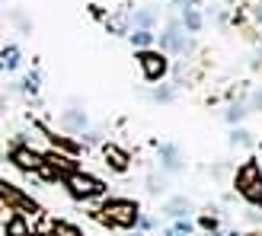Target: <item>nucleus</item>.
Instances as JSON below:
<instances>
[{"label": "nucleus", "instance_id": "nucleus-17", "mask_svg": "<svg viewBox=\"0 0 262 236\" xmlns=\"http://www.w3.org/2000/svg\"><path fill=\"white\" fill-rule=\"evenodd\" d=\"M256 106L262 109V89H259V93H256Z\"/></svg>", "mask_w": 262, "mask_h": 236}, {"label": "nucleus", "instance_id": "nucleus-5", "mask_svg": "<svg viewBox=\"0 0 262 236\" xmlns=\"http://www.w3.org/2000/svg\"><path fill=\"white\" fill-rule=\"evenodd\" d=\"M102 156H106V163L115 169V173H125L128 169V153L122 147H115V144H106V147H102Z\"/></svg>", "mask_w": 262, "mask_h": 236}, {"label": "nucleus", "instance_id": "nucleus-15", "mask_svg": "<svg viewBox=\"0 0 262 236\" xmlns=\"http://www.w3.org/2000/svg\"><path fill=\"white\" fill-rule=\"evenodd\" d=\"M233 144H246V140H250V137H246V131H233V137H230Z\"/></svg>", "mask_w": 262, "mask_h": 236}, {"label": "nucleus", "instance_id": "nucleus-8", "mask_svg": "<svg viewBox=\"0 0 262 236\" xmlns=\"http://www.w3.org/2000/svg\"><path fill=\"white\" fill-rule=\"evenodd\" d=\"M0 67H7V70H16L19 67V51L16 48H4V55H0Z\"/></svg>", "mask_w": 262, "mask_h": 236}, {"label": "nucleus", "instance_id": "nucleus-2", "mask_svg": "<svg viewBox=\"0 0 262 236\" xmlns=\"http://www.w3.org/2000/svg\"><path fill=\"white\" fill-rule=\"evenodd\" d=\"M99 211H102L99 217L112 227H135L138 224V204L128 198H109Z\"/></svg>", "mask_w": 262, "mask_h": 236}, {"label": "nucleus", "instance_id": "nucleus-4", "mask_svg": "<svg viewBox=\"0 0 262 236\" xmlns=\"http://www.w3.org/2000/svg\"><path fill=\"white\" fill-rule=\"evenodd\" d=\"M138 64H141V74H144V80H150V83H157V80H163L166 77V58L163 55H157V51H141L138 55Z\"/></svg>", "mask_w": 262, "mask_h": 236}, {"label": "nucleus", "instance_id": "nucleus-6", "mask_svg": "<svg viewBox=\"0 0 262 236\" xmlns=\"http://www.w3.org/2000/svg\"><path fill=\"white\" fill-rule=\"evenodd\" d=\"M13 163H16L19 169H38L42 166V156H38L35 150H29V147H16L13 150Z\"/></svg>", "mask_w": 262, "mask_h": 236}, {"label": "nucleus", "instance_id": "nucleus-16", "mask_svg": "<svg viewBox=\"0 0 262 236\" xmlns=\"http://www.w3.org/2000/svg\"><path fill=\"white\" fill-rule=\"evenodd\" d=\"M202 227H205V230H217V220H214V217H205Z\"/></svg>", "mask_w": 262, "mask_h": 236}, {"label": "nucleus", "instance_id": "nucleus-10", "mask_svg": "<svg viewBox=\"0 0 262 236\" xmlns=\"http://www.w3.org/2000/svg\"><path fill=\"white\" fill-rule=\"evenodd\" d=\"M189 207H192V204H189L186 198H176V201H173V204H169V207H166V211H163V214H166V217H182V214H186V211H189Z\"/></svg>", "mask_w": 262, "mask_h": 236}, {"label": "nucleus", "instance_id": "nucleus-7", "mask_svg": "<svg viewBox=\"0 0 262 236\" xmlns=\"http://www.w3.org/2000/svg\"><path fill=\"white\" fill-rule=\"evenodd\" d=\"M7 236H29V224H26V217H10L7 220Z\"/></svg>", "mask_w": 262, "mask_h": 236}, {"label": "nucleus", "instance_id": "nucleus-11", "mask_svg": "<svg viewBox=\"0 0 262 236\" xmlns=\"http://www.w3.org/2000/svg\"><path fill=\"white\" fill-rule=\"evenodd\" d=\"M186 26H189L192 32H199V29H202V16H199V13H195L192 7H186Z\"/></svg>", "mask_w": 262, "mask_h": 236}, {"label": "nucleus", "instance_id": "nucleus-1", "mask_svg": "<svg viewBox=\"0 0 262 236\" xmlns=\"http://www.w3.org/2000/svg\"><path fill=\"white\" fill-rule=\"evenodd\" d=\"M237 192L250 204H262V166L256 160H246L237 173Z\"/></svg>", "mask_w": 262, "mask_h": 236}, {"label": "nucleus", "instance_id": "nucleus-3", "mask_svg": "<svg viewBox=\"0 0 262 236\" xmlns=\"http://www.w3.org/2000/svg\"><path fill=\"white\" fill-rule=\"evenodd\" d=\"M68 188H71V195L74 198H99L102 192H106V185L96 179V176H86V173H68Z\"/></svg>", "mask_w": 262, "mask_h": 236}, {"label": "nucleus", "instance_id": "nucleus-12", "mask_svg": "<svg viewBox=\"0 0 262 236\" xmlns=\"http://www.w3.org/2000/svg\"><path fill=\"white\" fill-rule=\"evenodd\" d=\"M61 122L68 125V128H83V125H86V118H83V115H77V112H68V115L61 118Z\"/></svg>", "mask_w": 262, "mask_h": 236}, {"label": "nucleus", "instance_id": "nucleus-18", "mask_svg": "<svg viewBox=\"0 0 262 236\" xmlns=\"http://www.w3.org/2000/svg\"><path fill=\"white\" fill-rule=\"evenodd\" d=\"M256 236H262V233H256Z\"/></svg>", "mask_w": 262, "mask_h": 236}, {"label": "nucleus", "instance_id": "nucleus-9", "mask_svg": "<svg viewBox=\"0 0 262 236\" xmlns=\"http://www.w3.org/2000/svg\"><path fill=\"white\" fill-rule=\"evenodd\" d=\"M51 236H83V233L74 224H68V220H55V224H51Z\"/></svg>", "mask_w": 262, "mask_h": 236}, {"label": "nucleus", "instance_id": "nucleus-13", "mask_svg": "<svg viewBox=\"0 0 262 236\" xmlns=\"http://www.w3.org/2000/svg\"><path fill=\"white\" fill-rule=\"evenodd\" d=\"M189 233H192V227H189V224H173V227L166 230V236H189Z\"/></svg>", "mask_w": 262, "mask_h": 236}, {"label": "nucleus", "instance_id": "nucleus-14", "mask_svg": "<svg viewBox=\"0 0 262 236\" xmlns=\"http://www.w3.org/2000/svg\"><path fill=\"white\" fill-rule=\"evenodd\" d=\"M150 38H154V35L144 32V29H141V32H131V42H135V45H150Z\"/></svg>", "mask_w": 262, "mask_h": 236}]
</instances>
